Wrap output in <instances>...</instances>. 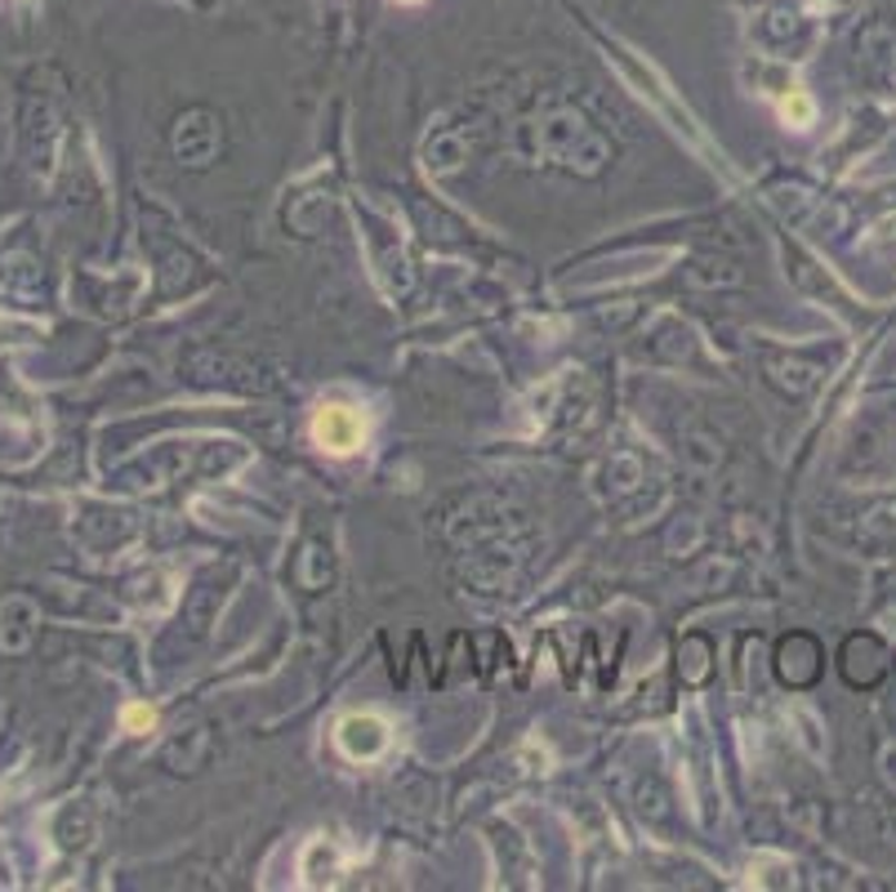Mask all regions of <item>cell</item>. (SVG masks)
I'll return each instance as SVG.
<instances>
[{
	"label": "cell",
	"mask_w": 896,
	"mask_h": 892,
	"mask_svg": "<svg viewBox=\"0 0 896 892\" xmlns=\"http://www.w3.org/2000/svg\"><path fill=\"white\" fill-rule=\"evenodd\" d=\"M152 723H157V714H152L148 705H130V710H125V728H134V732H148Z\"/></svg>",
	"instance_id": "obj_4"
},
{
	"label": "cell",
	"mask_w": 896,
	"mask_h": 892,
	"mask_svg": "<svg viewBox=\"0 0 896 892\" xmlns=\"http://www.w3.org/2000/svg\"><path fill=\"white\" fill-rule=\"evenodd\" d=\"M340 745L353 754V759H371V754H380L384 745H389V732H384V723L380 719H344L340 723Z\"/></svg>",
	"instance_id": "obj_2"
},
{
	"label": "cell",
	"mask_w": 896,
	"mask_h": 892,
	"mask_svg": "<svg viewBox=\"0 0 896 892\" xmlns=\"http://www.w3.org/2000/svg\"><path fill=\"white\" fill-rule=\"evenodd\" d=\"M313 438L331 455H353L366 442V420L353 407H322L313 420Z\"/></svg>",
	"instance_id": "obj_1"
},
{
	"label": "cell",
	"mask_w": 896,
	"mask_h": 892,
	"mask_svg": "<svg viewBox=\"0 0 896 892\" xmlns=\"http://www.w3.org/2000/svg\"><path fill=\"white\" fill-rule=\"evenodd\" d=\"M785 117H789V126H807V121H812V99H807L803 90H794V94L785 99Z\"/></svg>",
	"instance_id": "obj_3"
}]
</instances>
